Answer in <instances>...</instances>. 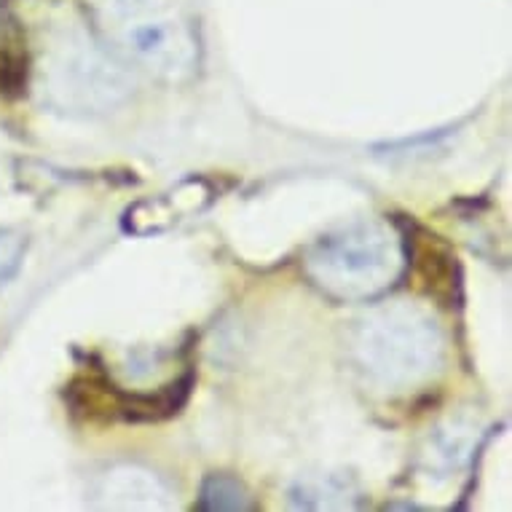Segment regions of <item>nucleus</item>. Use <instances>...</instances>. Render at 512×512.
<instances>
[{
	"label": "nucleus",
	"mask_w": 512,
	"mask_h": 512,
	"mask_svg": "<svg viewBox=\"0 0 512 512\" xmlns=\"http://www.w3.org/2000/svg\"><path fill=\"white\" fill-rule=\"evenodd\" d=\"M86 6L118 62L164 81H183L199 68L196 30L172 0H89Z\"/></svg>",
	"instance_id": "1"
},
{
	"label": "nucleus",
	"mask_w": 512,
	"mask_h": 512,
	"mask_svg": "<svg viewBox=\"0 0 512 512\" xmlns=\"http://www.w3.org/2000/svg\"><path fill=\"white\" fill-rule=\"evenodd\" d=\"M403 271V242L378 220H362L322 236L306 255V274L338 301H370L387 293Z\"/></svg>",
	"instance_id": "2"
},
{
	"label": "nucleus",
	"mask_w": 512,
	"mask_h": 512,
	"mask_svg": "<svg viewBox=\"0 0 512 512\" xmlns=\"http://www.w3.org/2000/svg\"><path fill=\"white\" fill-rule=\"evenodd\" d=\"M354 357L376 387L403 392L440 370L443 333L435 319L416 309H381L357 330Z\"/></svg>",
	"instance_id": "3"
},
{
	"label": "nucleus",
	"mask_w": 512,
	"mask_h": 512,
	"mask_svg": "<svg viewBox=\"0 0 512 512\" xmlns=\"http://www.w3.org/2000/svg\"><path fill=\"white\" fill-rule=\"evenodd\" d=\"M212 199H215V188L207 180L188 177V180L177 183L167 194L132 204L124 212V231L135 236L164 234L172 226H177L180 220L207 210Z\"/></svg>",
	"instance_id": "4"
},
{
	"label": "nucleus",
	"mask_w": 512,
	"mask_h": 512,
	"mask_svg": "<svg viewBox=\"0 0 512 512\" xmlns=\"http://www.w3.org/2000/svg\"><path fill=\"white\" fill-rule=\"evenodd\" d=\"M405 252L429 298L443 306H454L462 298V269L451 244L424 226H411Z\"/></svg>",
	"instance_id": "5"
},
{
	"label": "nucleus",
	"mask_w": 512,
	"mask_h": 512,
	"mask_svg": "<svg viewBox=\"0 0 512 512\" xmlns=\"http://www.w3.org/2000/svg\"><path fill=\"white\" fill-rule=\"evenodd\" d=\"M59 78L57 92L62 105L81 110L113 108L126 97V81L108 59H97L86 51L68 54V68Z\"/></svg>",
	"instance_id": "6"
},
{
	"label": "nucleus",
	"mask_w": 512,
	"mask_h": 512,
	"mask_svg": "<svg viewBox=\"0 0 512 512\" xmlns=\"http://www.w3.org/2000/svg\"><path fill=\"white\" fill-rule=\"evenodd\" d=\"M199 510L204 512H244L252 510L250 491L231 475H210L202 483Z\"/></svg>",
	"instance_id": "7"
},
{
	"label": "nucleus",
	"mask_w": 512,
	"mask_h": 512,
	"mask_svg": "<svg viewBox=\"0 0 512 512\" xmlns=\"http://www.w3.org/2000/svg\"><path fill=\"white\" fill-rule=\"evenodd\" d=\"M27 84V51L22 38L3 35L0 41V94L14 97Z\"/></svg>",
	"instance_id": "8"
},
{
	"label": "nucleus",
	"mask_w": 512,
	"mask_h": 512,
	"mask_svg": "<svg viewBox=\"0 0 512 512\" xmlns=\"http://www.w3.org/2000/svg\"><path fill=\"white\" fill-rule=\"evenodd\" d=\"M27 239L17 228H0V287L9 285L25 263Z\"/></svg>",
	"instance_id": "9"
}]
</instances>
